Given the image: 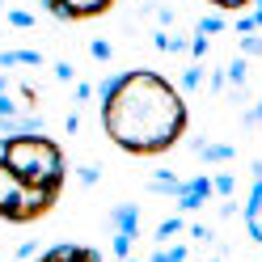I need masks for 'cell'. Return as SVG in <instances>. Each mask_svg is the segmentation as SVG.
<instances>
[{"label":"cell","instance_id":"32","mask_svg":"<svg viewBox=\"0 0 262 262\" xmlns=\"http://www.w3.org/2000/svg\"><path fill=\"white\" fill-rule=\"evenodd\" d=\"M34 262H51V258H47V250H42V254H38V258H34Z\"/></svg>","mask_w":262,"mask_h":262},{"label":"cell","instance_id":"36","mask_svg":"<svg viewBox=\"0 0 262 262\" xmlns=\"http://www.w3.org/2000/svg\"><path fill=\"white\" fill-rule=\"evenodd\" d=\"M0 262H5V258H0Z\"/></svg>","mask_w":262,"mask_h":262},{"label":"cell","instance_id":"8","mask_svg":"<svg viewBox=\"0 0 262 262\" xmlns=\"http://www.w3.org/2000/svg\"><path fill=\"white\" fill-rule=\"evenodd\" d=\"M182 182H186V178H173V173L161 169V173L148 178V190H152V194H169V199H178V194H182Z\"/></svg>","mask_w":262,"mask_h":262},{"label":"cell","instance_id":"7","mask_svg":"<svg viewBox=\"0 0 262 262\" xmlns=\"http://www.w3.org/2000/svg\"><path fill=\"white\" fill-rule=\"evenodd\" d=\"M42 51H0V68H42Z\"/></svg>","mask_w":262,"mask_h":262},{"label":"cell","instance_id":"20","mask_svg":"<svg viewBox=\"0 0 262 262\" xmlns=\"http://www.w3.org/2000/svg\"><path fill=\"white\" fill-rule=\"evenodd\" d=\"M89 55H93V59H97V63H106V59H110V55H114V47H110V42H106V38H93V42H89Z\"/></svg>","mask_w":262,"mask_h":262},{"label":"cell","instance_id":"24","mask_svg":"<svg viewBox=\"0 0 262 262\" xmlns=\"http://www.w3.org/2000/svg\"><path fill=\"white\" fill-rule=\"evenodd\" d=\"M51 68H55V80H63V85H72V80H76V68H72L68 59H55Z\"/></svg>","mask_w":262,"mask_h":262},{"label":"cell","instance_id":"15","mask_svg":"<svg viewBox=\"0 0 262 262\" xmlns=\"http://www.w3.org/2000/svg\"><path fill=\"white\" fill-rule=\"evenodd\" d=\"M224 76H228V85L245 89V76H250V59H245V55H237V59H233V63L224 68Z\"/></svg>","mask_w":262,"mask_h":262},{"label":"cell","instance_id":"35","mask_svg":"<svg viewBox=\"0 0 262 262\" xmlns=\"http://www.w3.org/2000/svg\"><path fill=\"white\" fill-rule=\"evenodd\" d=\"M110 262H119V258H110Z\"/></svg>","mask_w":262,"mask_h":262},{"label":"cell","instance_id":"31","mask_svg":"<svg viewBox=\"0 0 262 262\" xmlns=\"http://www.w3.org/2000/svg\"><path fill=\"white\" fill-rule=\"evenodd\" d=\"M254 21H258V30H262V0H254Z\"/></svg>","mask_w":262,"mask_h":262},{"label":"cell","instance_id":"19","mask_svg":"<svg viewBox=\"0 0 262 262\" xmlns=\"http://www.w3.org/2000/svg\"><path fill=\"white\" fill-rule=\"evenodd\" d=\"M131 245H136V237H127V233H114V241H110V254L123 262V258H131Z\"/></svg>","mask_w":262,"mask_h":262},{"label":"cell","instance_id":"14","mask_svg":"<svg viewBox=\"0 0 262 262\" xmlns=\"http://www.w3.org/2000/svg\"><path fill=\"white\" fill-rule=\"evenodd\" d=\"M148 262H190V245H182V241L178 245H161Z\"/></svg>","mask_w":262,"mask_h":262},{"label":"cell","instance_id":"12","mask_svg":"<svg viewBox=\"0 0 262 262\" xmlns=\"http://www.w3.org/2000/svg\"><path fill=\"white\" fill-rule=\"evenodd\" d=\"M152 42H157V51H165V55L190 51V42H186V38H178V34H169V30H157V34H152Z\"/></svg>","mask_w":262,"mask_h":262},{"label":"cell","instance_id":"17","mask_svg":"<svg viewBox=\"0 0 262 262\" xmlns=\"http://www.w3.org/2000/svg\"><path fill=\"white\" fill-rule=\"evenodd\" d=\"M211 190H216L220 199H233V194H237V178L233 173H216V178H211Z\"/></svg>","mask_w":262,"mask_h":262},{"label":"cell","instance_id":"25","mask_svg":"<svg viewBox=\"0 0 262 262\" xmlns=\"http://www.w3.org/2000/svg\"><path fill=\"white\" fill-rule=\"evenodd\" d=\"M76 178H80V186H97L102 169H97V165H80V169H76Z\"/></svg>","mask_w":262,"mask_h":262},{"label":"cell","instance_id":"1","mask_svg":"<svg viewBox=\"0 0 262 262\" xmlns=\"http://www.w3.org/2000/svg\"><path fill=\"white\" fill-rule=\"evenodd\" d=\"M102 131L127 157H161L186 136L190 110L182 89L152 68H131L97 85Z\"/></svg>","mask_w":262,"mask_h":262},{"label":"cell","instance_id":"34","mask_svg":"<svg viewBox=\"0 0 262 262\" xmlns=\"http://www.w3.org/2000/svg\"><path fill=\"white\" fill-rule=\"evenodd\" d=\"M211 262H220V258H211Z\"/></svg>","mask_w":262,"mask_h":262},{"label":"cell","instance_id":"27","mask_svg":"<svg viewBox=\"0 0 262 262\" xmlns=\"http://www.w3.org/2000/svg\"><path fill=\"white\" fill-rule=\"evenodd\" d=\"M97 89L89 85V80H76V102H89V97H93Z\"/></svg>","mask_w":262,"mask_h":262},{"label":"cell","instance_id":"11","mask_svg":"<svg viewBox=\"0 0 262 262\" xmlns=\"http://www.w3.org/2000/svg\"><path fill=\"white\" fill-rule=\"evenodd\" d=\"M182 233H190V224H186L182 216H169V220L157 224V241H161V245H169L173 237H182Z\"/></svg>","mask_w":262,"mask_h":262},{"label":"cell","instance_id":"21","mask_svg":"<svg viewBox=\"0 0 262 262\" xmlns=\"http://www.w3.org/2000/svg\"><path fill=\"white\" fill-rule=\"evenodd\" d=\"M241 55H245V59H250V55H262V30H258V34H245V38H241Z\"/></svg>","mask_w":262,"mask_h":262},{"label":"cell","instance_id":"28","mask_svg":"<svg viewBox=\"0 0 262 262\" xmlns=\"http://www.w3.org/2000/svg\"><path fill=\"white\" fill-rule=\"evenodd\" d=\"M224 85H228V76H224V72H211V80H207V89H211V93H220Z\"/></svg>","mask_w":262,"mask_h":262},{"label":"cell","instance_id":"30","mask_svg":"<svg viewBox=\"0 0 262 262\" xmlns=\"http://www.w3.org/2000/svg\"><path fill=\"white\" fill-rule=\"evenodd\" d=\"M34 250H38V245H34V241H26V245H17V258L30 262V258H34Z\"/></svg>","mask_w":262,"mask_h":262},{"label":"cell","instance_id":"4","mask_svg":"<svg viewBox=\"0 0 262 262\" xmlns=\"http://www.w3.org/2000/svg\"><path fill=\"white\" fill-rule=\"evenodd\" d=\"M42 5H47V13L55 21H89V17L110 13L114 0H42Z\"/></svg>","mask_w":262,"mask_h":262},{"label":"cell","instance_id":"2","mask_svg":"<svg viewBox=\"0 0 262 262\" xmlns=\"http://www.w3.org/2000/svg\"><path fill=\"white\" fill-rule=\"evenodd\" d=\"M0 161L21 178V186L63 194V182H68V161H63V148L47 136V131L5 136V140H0Z\"/></svg>","mask_w":262,"mask_h":262},{"label":"cell","instance_id":"18","mask_svg":"<svg viewBox=\"0 0 262 262\" xmlns=\"http://www.w3.org/2000/svg\"><path fill=\"white\" fill-rule=\"evenodd\" d=\"M199 85H203V63H190V68L182 72V80H178V89L190 93V89H199Z\"/></svg>","mask_w":262,"mask_h":262},{"label":"cell","instance_id":"5","mask_svg":"<svg viewBox=\"0 0 262 262\" xmlns=\"http://www.w3.org/2000/svg\"><path fill=\"white\" fill-rule=\"evenodd\" d=\"M211 178H186L182 182V194H178V211H199V207H207V199H211Z\"/></svg>","mask_w":262,"mask_h":262},{"label":"cell","instance_id":"26","mask_svg":"<svg viewBox=\"0 0 262 262\" xmlns=\"http://www.w3.org/2000/svg\"><path fill=\"white\" fill-rule=\"evenodd\" d=\"M207 47H211V42H207L203 34H194V38H190V55H194V63H199V59L207 55Z\"/></svg>","mask_w":262,"mask_h":262},{"label":"cell","instance_id":"10","mask_svg":"<svg viewBox=\"0 0 262 262\" xmlns=\"http://www.w3.org/2000/svg\"><path fill=\"white\" fill-rule=\"evenodd\" d=\"M21 106L13 97V76H0V119H17Z\"/></svg>","mask_w":262,"mask_h":262},{"label":"cell","instance_id":"29","mask_svg":"<svg viewBox=\"0 0 262 262\" xmlns=\"http://www.w3.org/2000/svg\"><path fill=\"white\" fill-rule=\"evenodd\" d=\"M190 237L194 241H211V228L207 224H190Z\"/></svg>","mask_w":262,"mask_h":262},{"label":"cell","instance_id":"23","mask_svg":"<svg viewBox=\"0 0 262 262\" xmlns=\"http://www.w3.org/2000/svg\"><path fill=\"white\" fill-rule=\"evenodd\" d=\"M233 30H237L241 38H245V34H258V21H254V13H241V17L233 21Z\"/></svg>","mask_w":262,"mask_h":262},{"label":"cell","instance_id":"13","mask_svg":"<svg viewBox=\"0 0 262 262\" xmlns=\"http://www.w3.org/2000/svg\"><path fill=\"white\" fill-rule=\"evenodd\" d=\"M228 21H224V13H207V17H199V26H194V34H203V38H216L224 34Z\"/></svg>","mask_w":262,"mask_h":262},{"label":"cell","instance_id":"9","mask_svg":"<svg viewBox=\"0 0 262 262\" xmlns=\"http://www.w3.org/2000/svg\"><path fill=\"white\" fill-rule=\"evenodd\" d=\"M194 157H199V161H216V165H224V161H233V157H237V148H233V144H199V148H194Z\"/></svg>","mask_w":262,"mask_h":262},{"label":"cell","instance_id":"22","mask_svg":"<svg viewBox=\"0 0 262 262\" xmlns=\"http://www.w3.org/2000/svg\"><path fill=\"white\" fill-rule=\"evenodd\" d=\"M9 26L30 30V26H34V13H26V9H9Z\"/></svg>","mask_w":262,"mask_h":262},{"label":"cell","instance_id":"16","mask_svg":"<svg viewBox=\"0 0 262 262\" xmlns=\"http://www.w3.org/2000/svg\"><path fill=\"white\" fill-rule=\"evenodd\" d=\"M207 5L216 9V13H237V17H241V13L254 9V0H207Z\"/></svg>","mask_w":262,"mask_h":262},{"label":"cell","instance_id":"3","mask_svg":"<svg viewBox=\"0 0 262 262\" xmlns=\"http://www.w3.org/2000/svg\"><path fill=\"white\" fill-rule=\"evenodd\" d=\"M55 203H59L55 190H30V186H21V178L0 161V220H9V224H34Z\"/></svg>","mask_w":262,"mask_h":262},{"label":"cell","instance_id":"6","mask_svg":"<svg viewBox=\"0 0 262 262\" xmlns=\"http://www.w3.org/2000/svg\"><path fill=\"white\" fill-rule=\"evenodd\" d=\"M110 228L114 233H127V237H140V207L136 203H119L110 211Z\"/></svg>","mask_w":262,"mask_h":262},{"label":"cell","instance_id":"33","mask_svg":"<svg viewBox=\"0 0 262 262\" xmlns=\"http://www.w3.org/2000/svg\"><path fill=\"white\" fill-rule=\"evenodd\" d=\"M0 9H5V0H0Z\"/></svg>","mask_w":262,"mask_h":262}]
</instances>
